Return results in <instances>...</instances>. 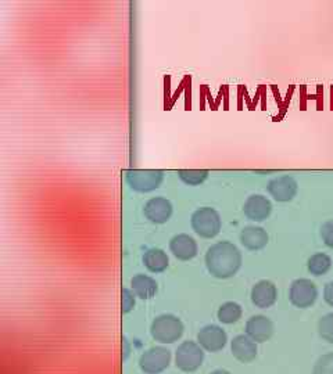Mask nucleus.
I'll return each instance as SVG.
<instances>
[{"label":"nucleus","mask_w":333,"mask_h":374,"mask_svg":"<svg viewBox=\"0 0 333 374\" xmlns=\"http://www.w3.org/2000/svg\"><path fill=\"white\" fill-rule=\"evenodd\" d=\"M317 297H318L317 286L308 279H297L290 286L289 298L296 308L300 310L310 308L317 301Z\"/></svg>","instance_id":"7"},{"label":"nucleus","mask_w":333,"mask_h":374,"mask_svg":"<svg viewBox=\"0 0 333 374\" xmlns=\"http://www.w3.org/2000/svg\"><path fill=\"white\" fill-rule=\"evenodd\" d=\"M331 266H332L331 258L322 252L313 255L307 262V268H308L310 273L314 276H322V275L328 273Z\"/></svg>","instance_id":"19"},{"label":"nucleus","mask_w":333,"mask_h":374,"mask_svg":"<svg viewBox=\"0 0 333 374\" xmlns=\"http://www.w3.org/2000/svg\"><path fill=\"white\" fill-rule=\"evenodd\" d=\"M131 289L136 297L142 300H150L156 296L158 287L153 277L139 273V275H135L131 279Z\"/></svg>","instance_id":"17"},{"label":"nucleus","mask_w":333,"mask_h":374,"mask_svg":"<svg viewBox=\"0 0 333 374\" xmlns=\"http://www.w3.org/2000/svg\"><path fill=\"white\" fill-rule=\"evenodd\" d=\"M181 181L189 186L201 185L208 178V171L205 169H181L178 171Z\"/></svg>","instance_id":"21"},{"label":"nucleus","mask_w":333,"mask_h":374,"mask_svg":"<svg viewBox=\"0 0 333 374\" xmlns=\"http://www.w3.org/2000/svg\"><path fill=\"white\" fill-rule=\"evenodd\" d=\"M278 290L269 280H261L252 289V301L257 308L266 310L276 303Z\"/></svg>","instance_id":"14"},{"label":"nucleus","mask_w":333,"mask_h":374,"mask_svg":"<svg viewBox=\"0 0 333 374\" xmlns=\"http://www.w3.org/2000/svg\"><path fill=\"white\" fill-rule=\"evenodd\" d=\"M246 334L256 342H266L273 334V323L263 314L253 316L246 323Z\"/></svg>","instance_id":"12"},{"label":"nucleus","mask_w":333,"mask_h":374,"mask_svg":"<svg viewBox=\"0 0 333 374\" xmlns=\"http://www.w3.org/2000/svg\"><path fill=\"white\" fill-rule=\"evenodd\" d=\"M170 249L175 258L181 261H191L198 255V244L189 235L181 233L171 239Z\"/></svg>","instance_id":"15"},{"label":"nucleus","mask_w":333,"mask_h":374,"mask_svg":"<svg viewBox=\"0 0 333 374\" xmlns=\"http://www.w3.org/2000/svg\"><path fill=\"white\" fill-rule=\"evenodd\" d=\"M211 374H231L229 372H226V370H222V369H218V370H214L212 373Z\"/></svg>","instance_id":"28"},{"label":"nucleus","mask_w":333,"mask_h":374,"mask_svg":"<svg viewBox=\"0 0 333 374\" xmlns=\"http://www.w3.org/2000/svg\"><path fill=\"white\" fill-rule=\"evenodd\" d=\"M135 293L132 290L124 287L121 290V304H123V313H130L135 308L136 300H135Z\"/></svg>","instance_id":"24"},{"label":"nucleus","mask_w":333,"mask_h":374,"mask_svg":"<svg viewBox=\"0 0 333 374\" xmlns=\"http://www.w3.org/2000/svg\"><path fill=\"white\" fill-rule=\"evenodd\" d=\"M123 361H127L128 359V356H130V354H131V345H130V341L124 337L123 338Z\"/></svg>","instance_id":"27"},{"label":"nucleus","mask_w":333,"mask_h":374,"mask_svg":"<svg viewBox=\"0 0 333 374\" xmlns=\"http://www.w3.org/2000/svg\"><path fill=\"white\" fill-rule=\"evenodd\" d=\"M143 263L150 272L161 273L168 268L170 259L165 251L160 249H147L143 255Z\"/></svg>","instance_id":"18"},{"label":"nucleus","mask_w":333,"mask_h":374,"mask_svg":"<svg viewBox=\"0 0 333 374\" xmlns=\"http://www.w3.org/2000/svg\"><path fill=\"white\" fill-rule=\"evenodd\" d=\"M232 355L242 363H249L257 356V342L253 341L247 334H242L233 338L231 344Z\"/></svg>","instance_id":"13"},{"label":"nucleus","mask_w":333,"mask_h":374,"mask_svg":"<svg viewBox=\"0 0 333 374\" xmlns=\"http://www.w3.org/2000/svg\"><path fill=\"white\" fill-rule=\"evenodd\" d=\"M272 205L271 201L261 195V194H253L250 195L245 205H243V212L245 215L254 222H263L271 215Z\"/></svg>","instance_id":"11"},{"label":"nucleus","mask_w":333,"mask_h":374,"mask_svg":"<svg viewBox=\"0 0 333 374\" xmlns=\"http://www.w3.org/2000/svg\"><path fill=\"white\" fill-rule=\"evenodd\" d=\"M268 233L263 228L259 226H247L240 233V243L245 249L250 251L263 249L268 244Z\"/></svg>","instance_id":"16"},{"label":"nucleus","mask_w":333,"mask_h":374,"mask_svg":"<svg viewBox=\"0 0 333 374\" xmlns=\"http://www.w3.org/2000/svg\"><path fill=\"white\" fill-rule=\"evenodd\" d=\"M184 330L185 327L181 319L170 313L157 316L150 326L151 337L161 344H172L178 341L182 337Z\"/></svg>","instance_id":"2"},{"label":"nucleus","mask_w":333,"mask_h":374,"mask_svg":"<svg viewBox=\"0 0 333 374\" xmlns=\"http://www.w3.org/2000/svg\"><path fill=\"white\" fill-rule=\"evenodd\" d=\"M313 374H333V352L322 355L317 361Z\"/></svg>","instance_id":"23"},{"label":"nucleus","mask_w":333,"mask_h":374,"mask_svg":"<svg viewBox=\"0 0 333 374\" xmlns=\"http://www.w3.org/2000/svg\"><path fill=\"white\" fill-rule=\"evenodd\" d=\"M191 223L196 235L203 239H214L221 230V216L210 207H203L195 211Z\"/></svg>","instance_id":"3"},{"label":"nucleus","mask_w":333,"mask_h":374,"mask_svg":"<svg viewBox=\"0 0 333 374\" xmlns=\"http://www.w3.org/2000/svg\"><path fill=\"white\" fill-rule=\"evenodd\" d=\"M198 342L207 352H218L225 348L228 342V335L222 327L215 324H208L200 330L198 334Z\"/></svg>","instance_id":"8"},{"label":"nucleus","mask_w":333,"mask_h":374,"mask_svg":"<svg viewBox=\"0 0 333 374\" xmlns=\"http://www.w3.org/2000/svg\"><path fill=\"white\" fill-rule=\"evenodd\" d=\"M171 363V351L164 347L147 349L139 359V366L146 374L163 373Z\"/></svg>","instance_id":"6"},{"label":"nucleus","mask_w":333,"mask_h":374,"mask_svg":"<svg viewBox=\"0 0 333 374\" xmlns=\"http://www.w3.org/2000/svg\"><path fill=\"white\" fill-rule=\"evenodd\" d=\"M268 193L279 202H287L297 194V182L292 176H279L268 183Z\"/></svg>","instance_id":"10"},{"label":"nucleus","mask_w":333,"mask_h":374,"mask_svg":"<svg viewBox=\"0 0 333 374\" xmlns=\"http://www.w3.org/2000/svg\"><path fill=\"white\" fill-rule=\"evenodd\" d=\"M218 320L224 324H233L242 317V307L236 303H225L218 310Z\"/></svg>","instance_id":"20"},{"label":"nucleus","mask_w":333,"mask_h":374,"mask_svg":"<svg viewBox=\"0 0 333 374\" xmlns=\"http://www.w3.org/2000/svg\"><path fill=\"white\" fill-rule=\"evenodd\" d=\"M324 298H325V301H327L331 307H333V282L328 283V284L325 286V289H324Z\"/></svg>","instance_id":"26"},{"label":"nucleus","mask_w":333,"mask_h":374,"mask_svg":"<svg viewBox=\"0 0 333 374\" xmlns=\"http://www.w3.org/2000/svg\"><path fill=\"white\" fill-rule=\"evenodd\" d=\"M205 266L217 279H229L242 266V254L229 242H219L207 249Z\"/></svg>","instance_id":"1"},{"label":"nucleus","mask_w":333,"mask_h":374,"mask_svg":"<svg viewBox=\"0 0 333 374\" xmlns=\"http://www.w3.org/2000/svg\"><path fill=\"white\" fill-rule=\"evenodd\" d=\"M143 214L151 223L161 225L170 221L172 215V204L164 197H154L144 204Z\"/></svg>","instance_id":"9"},{"label":"nucleus","mask_w":333,"mask_h":374,"mask_svg":"<svg viewBox=\"0 0 333 374\" xmlns=\"http://www.w3.org/2000/svg\"><path fill=\"white\" fill-rule=\"evenodd\" d=\"M164 174L158 169H130L125 172V182L139 193H149L163 183Z\"/></svg>","instance_id":"5"},{"label":"nucleus","mask_w":333,"mask_h":374,"mask_svg":"<svg viewBox=\"0 0 333 374\" xmlns=\"http://www.w3.org/2000/svg\"><path fill=\"white\" fill-rule=\"evenodd\" d=\"M321 237L329 249H333V221H328L322 225Z\"/></svg>","instance_id":"25"},{"label":"nucleus","mask_w":333,"mask_h":374,"mask_svg":"<svg viewBox=\"0 0 333 374\" xmlns=\"http://www.w3.org/2000/svg\"><path fill=\"white\" fill-rule=\"evenodd\" d=\"M204 352L199 342L184 341L175 352V365L185 373H193L203 365Z\"/></svg>","instance_id":"4"},{"label":"nucleus","mask_w":333,"mask_h":374,"mask_svg":"<svg viewBox=\"0 0 333 374\" xmlns=\"http://www.w3.org/2000/svg\"><path fill=\"white\" fill-rule=\"evenodd\" d=\"M318 333L325 341L333 344V313H328L320 319Z\"/></svg>","instance_id":"22"}]
</instances>
